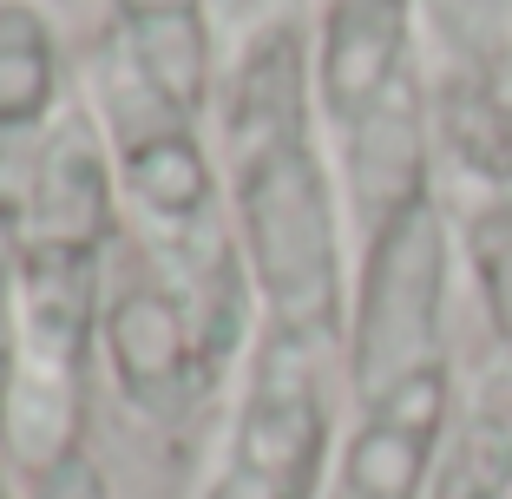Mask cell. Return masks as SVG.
Wrapping results in <instances>:
<instances>
[{
	"label": "cell",
	"instance_id": "6da1fadb",
	"mask_svg": "<svg viewBox=\"0 0 512 499\" xmlns=\"http://www.w3.org/2000/svg\"><path fill=\"white\" fill-rule=\"evenodd\" d=\"M224 191L230 237L276 335L342 342L348 257L342 191L316 138V46L296 20L263 27L224 79Z\"/></svg>",
	"mask_w": 512,
	"mask_h": 499
},
{
	"label": "cell",
	"instance_id": "7a4b0ae2",
	"mask_svg": "<svg viewBox=\"0 0 512 499\" xmlns=\"http://www.w3.org/2000/svg\"><path fill=\"white\" fill-rule=\"evenodd\" d=\"M447 289H453V224L440 197L421 191L401 211L362 230V263L348 283L342 368L355 401L394 388L427 362H447Z\"/></svg>",
	"mask_w": 512,
	"mask_h": 499
},
{
	"label": "cell",
	"instance_id": "3957f363",
	"mask_svg": "<svg viewBox=\"0 0 512 499\" xmlns=\"http://www.w3.org/2000/svg\"><path fill=\"white\" fill-rule=\"evenodd\" d=\"M329 394H322V342L263 335L250 388L230 421L224 467L197 499H322L329 480Z\"/></svg>",
	"mask_w": 512,
	"mask_h": 499
},
{
	"label": "cell",
	"instance_id": "277c9868",
	"mask_svg": "<svg viewBox=\"0 0 512 499\" xmlns=\"http://www.w3.org/2000/svg\"><path fill=\"white\" fill-rule=\"evenodd\" d=\"M453 362H427L394 388L362 394L355 421L335 440L322 499H427L453 421Z\"/></svg>",
	"mask_w": 512,
	"mask_h": 499
},
{
	"label": "cell",
	"instance_id": "5b68a950",
	"mask_svg": "<svg viewBox=\"0 0 512 499\" xmlns=\"http://www.w3.org/2000/svg\"><path fill=\"white\" fill-rule=\"evenodd\" d=\"M99 342H106L119 394L138 414H151V421H184L197 388L217 375L191 296L171 289L165 276H151V270H132L125 283L106 289Z\"/></svg>",
	"mask_w": 512,
	"mask_h": 499
},
{
	"label": "cell",
	"instance_id": "8992f818",
	"mask_svg": "<svg viewBox=\"0 0 512 499\" xmlns=\"http://www.w3.org/2000/svg\"><path fill=\"white\" fill-rule=\"evenodd\" d=\"M414 92V0H322L316 106L335 138Z\"/></svg>",
	"mask_w": 512,
	"mask_h": 499
},
{
	"label": "cell",
	"instance_id": "52a82bcc",
	"mask_svg": "<svg viewBox=\"0 0 512 499\" xmlns=\"http://www.w3.org/2000/svg\"><path fill=\"white\" fill-rule=\"evenodd\" d=\"M119 191H125V204L158 230V243H171V257L224 237V230H217L224 178H217L197 125H184L178 112H158L145 132L132 125V132L119 138Z\"/></svg>",
	"mask_w": 512,
	"mask_h": 499
},
{
	"label": "cell",
	"instance_id": "ba28073f",
	"mask_svg": "<svg viewBox=\"0 0 512 499\" xmlns=\"http://www.w3.org/2000/svg\"><path fill=\"white\" fill-rule=\"evenodd\" d=\"M112 7L125 27L132 79L184 125H204L217 99V53L211 27H204V0H112Z\"/></svg>",
	"mask_w": 512,
	"mask_h": 499
},
{
	"label": "cell",
	"instance_id": "9c48e42d",
	"mask_svg": "<svg viewBox=\"0 0 512 499\" xmlns=\"http://www.w3.org/2000/svg\"><path fill=\"white\" fill-rule=\"evenodd\" d=\"M427 499H512V368H486L447 421Z\"/></svg>",
	"mask_w": 512,
	"mask_h": 499
},
{
	"label": "cell",
	"instance_id": "30bf717a",
	"mask_svg": "<svg viewBox=\"0 0 512 499\" xmlns=\"http://www.w3.org/2000/svg\"><path fill=\"white\" fill-rule=\"evenodd\" d=\"M467 263L473 283H480L486 322H493L499 362L512 368V191H499L493 204H480L467 224Z\"/></svg>",
	"mask_w": 512,
	"mask_h": 499
},
{
	"label": "cell",
	"instance_id": "8fae6325",
	"mask_svg": "<svg viewBox=\"0 0 512 499\" xmlns=\"http://www.w3.org/2000/svg\"><path fill=\"white\" fill-rule=\"evenodd\" d=\"M440 132L460 152V165H473L480 178L512 191V119L486 86H453L440 99Z\"/></svg>",
	"mask_w": 512,
	"mask_h": 499
},
{
	"label": "cell",
	"instance_id": "7c38bea8",
	"mask_svg": "<svg viewBox=\"0 0 512 499\" xmlns=\"http://www.w3.org/2000/svg\"><path fill=\"white\" fill-rule=\"evenodd\" d=\"M27 499H112V486H106V473H99V460H92L86 447H73V454L46 460V467L33 473Z\"/></svg>",
	"mask_w": 512,
	"mask_h": 499
},
{
	"label": "cell",
	"instance_id": "4fadbf2b",
	"mask_svg": "<svg viewBox=\"0 0 512 499\" xmlns=\"http://www.w3.org/2000/svg\"><path fill=\"white\" fill-rule=\"evenodd\" d=\"M0 499H7V480H0Z\"/></svg>",
	"mask_w": 512,
	"mask_h": 499
}]
</instances>
